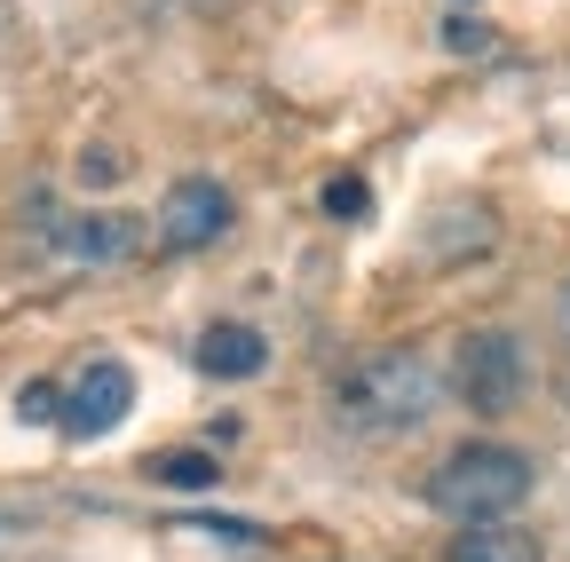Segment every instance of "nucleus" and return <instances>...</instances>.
I'll list each match as a JSON object with an SVG mask.
<instances>
[{
    "label": "nucleus",
    "mask_w": 570,
    "mask_h": 562,
    "mask_svg": "<svg viewBox=\"0 0 570 562\" xmlns=\"http://www.w3.org/2000/svg\"><path fill=\"white\" fill-rule=\"evenodd\" d=\"M436 365L420 348H373L365 365H348L333 388V420L356 436H412L428 412H436Z\"/></svg>",
    "instance_id": "obj_1"
},
{
    "label": "nucleus",
    "mask_w": 570,
    "mask_h": 562,
    "mask_svg": "<svg viewBox=\"0 0 570 562\" xmlns=\"http://www.w3.org/2000/svg\"><path fill=\"white\" fill-rule=\"evenodd\" d=\"M531 452L515 444H460L436 460V475H428V507L452 515V523H499V515H515L531 500Z\"/></svg>",
    "instance_id": "obj_2"
},
{
    "label": "nucleus",
    "mask_w": 570,
    "mask_h": 562,
    "mask_svg": "<svg viewBox=\"0 0 570 562\" xmlns=\"http://www.w3.org/2000/svg\"><path fill=\"white\" fill-rule=\"evenodd\" d=\"M452 388L468 396V412H515L531 388V348L515 333H468L452 357Z\"/></svg>",
    "instance_id": "obj_3"
},
{
    "label": "nucleus",
    "mask_w": 570,
    "mask_h": 562,
    "mask_svg": "<svg viewBox=\"0 0 570 562\" xmlns=\"http://www.w3.org/2000/svg\"><path fill=\"white\" fill-rule=\"evenodd\" d=\"M230 223H238L230 190L214 183V175H183V183L167 190V206H159V246H167V254H206V246L230 238Z\"/></svg>",
    "instance_id": "obj_4"
},
{
    "label": "nucleus",
    "mask_w": 570,
    "mask_h": 562,
    "mask_svg": "<svg viewBox=\"0 0 570 562\" xmlns=\"http://www.w3.org/2000/svg\"><path fill=\"white\" fill-rule=\"evenodd\" d=\"M135 412V373L119 365V357H96L80 381L63 388V404H56V428L71 436V444H96V436H111L119 420Z\"/></svg>",
    "instance_id": "obj_5"
},
{
    "label": "nucleus",
    "mask_w": 570,
    "mask_h": 562,
    "mask_svg": "<svg viewBox=\"0 0 570 562\" xmlns=\"http://www.w3.org/2000/svg\"><path fill=\"white\" fill-rule=\"evenodd\" d=\"M135 238H142L135 215H56V223H48V246H56L63 262H88V269H96V262H127Z\"/></svg>",
    "instance_id": "obj_6"
},
{
    "label": "nucleus",
    "mask_w": 570,
    "mask_h": 562,
    "mask_svg": "<svg viewBox=\"0 0 570 562\" xmlns=\"http://www.w3.org/2000/svg\"><path fill=\"white\" fill-rule=\"evenodd\" d=\"M262 365H269V333H262V325L223 317V325L198 333V373H214V381H254Z\"/></svg>",
    "instance_id": "obj_7"
},
{
    "label": "nucleus",
    "mask_w": 570,
    "mask_h": 562,
    "mask_svg": "<svg viewBox=\"0 0 570 562\" xmlns=\"http://www.w3.org/2000/svg\"><path fill=\"white\" fill-rule=\"evenodd\" d=\"M468 539L452 546V562H547V546H539V531H515L508 515L499 523H460Z\"/></svg>",
    "instance_id": "obj_8"
},
{
    "label": "nucleus",
    "mask_w": 570,
    "mask_h": 562,
    "mask_svg": "<svg viewBox=\"0 0 570 562\" xmlns=\"http://www.w3.org/2000/svg\"><path fill=\"white\" fill-rule=\"evenodd\" d=\"M142 475H151L159 491H214V483H223V460H214V452H159Z\"/></svg>",
    "instance_id": "obj_9"
},
{
    "label": "nucleus",
    "mask_w": 570,
    "mask_h": 562,
    "mask_svg": "<svg viewBox=\"0 0 570 562\" xmlns=\"http://www.w3.org/2000/svg\"><path fill=\"white\" fill-rule=\"evenodd\" d=\"M56 404H63L56 381H24L17 388V420H24V428H56Z\"/></svg>",
    "instance_id": "obj_10"
},
{
    "label": "nucleus",
    "mask_w": 570,
    "mask_h": 562,
    "mask_svg": "<svg viewBox=\"0 0 570 562\" xmlns=\"http://www.w3.org/2000/svg\"><path fill=\"white\" fill-rule=\"evenodd\" d=\"M444 48H452V56H483V48H491V24H483V17H452V24H444Z\"/></svg>",
    "instance_id": "obj_11"
},
{
    "label": "nucleus",
    "mask_w": 570,
    "mask_h": 562,
    "mask_svg": "<svg viewBox=\"0 0 570 562\" xmlns=\"http://www.w3.org/2000/svg\"><path fill=\"white\" fill-rule=\"evenodd\" d=\"M365 206H373V198H365V183H356V175H333V183H325V215H365Z\"/></svg>",
    "instance_id": "obj_12"
},
{
    "label": "nucleus",
    "mask_w": 570,
    "mask_h": 562,
    "mask_svg": "<svg viewBox=\"0 0 570 562\" xmlns=\"http://www.w3.org/2000/svg\"><path fill=\"white\" fill-rule=\"evenodd\" d=\"M119 175H127L119 151H80V183H119Z\"/></svg>",
    "instance_id": "obj_13"
},
{
    "label": "nucleus",
    "mask_w": 570,
    "mask_h": 562,
    "mask_svg": "<svg viewBox=\"0 0 570 562\" xmlns=\"http://www.w3.org/2000/svg\"><path fill=\"white\" fill-rule=\"evenodd\" d=\"M17 539H24V523H17V515H0V554H9Z\"/></svg>",
    "instance_id": "obj_14"
},
{
    "label": "nucleus",
    "mask_w": 570,
    "mask_h": 562,
    "mask_svg": "<svg viewBox=\"0 0 570 562\" xmlns=\"http://www.w3.org/2000/svg\"><path fill=\"white\" fill-rule=\"evenodd\" d=\"M554 317H562V333H570V286H562V302H554Z\"/></svg>",
    "instance_id": "obj_15"
}]
</instances>
